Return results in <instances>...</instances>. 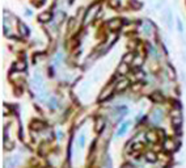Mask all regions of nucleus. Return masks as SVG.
Listing matches in <instances>:
<instances>
[{
  "instance_id": "obj_18",
  "label": "nucleus",
  "mask_w": 186,
  "mask_h": 168,
  "mask_svg": "<svg viewBox=\"0 0 186 168\" xmlns=\"http://www.w3.org/2000/svg\"><path fill=\"white\" fill-rule=\"evenodd\" d=\"M25 68H26V63H24V62H17L15 66V70H18V71L25 70Z\"/></svg>"
},
{
  "instance_id": "obj_14",
  "label": "nucleus",
  "mask_w": 186,
  "mask_h": 168,
  "mask_svg": "<svg viewBox=\"0 0 186 168\" xmlns=\"http://www.w3.org/2000/svg\"><path fill=\"white\" fill-rule=\"evenodd\" d=\"M146 159H147V162H149V163H155V162L157 160L156 154H153V152H148L147 155H146Z\"/></svg>"
},
{
  "instance_id": "obj_6",
  "label": "nucleus",
  "mask_w": 186,
  "mask_h": 168,
  "mask_svg": "<svg viewBox=\"0 0 186 168\" xmlns=\"http://www.w3.org/2000/svg\"><path fill=\"white\" fill-rule=\"evenodd\" d=\"M164 148L167 151H174L177 148V145H176V142L173 141V139H170V138H167L164 141Z\"/></svg>"
},
{
  "instance_id": "obj_2",
  "label": "nucleus",
  "mask_w": 186,
  "mask_h": 168,
  "mask_svg": "<svg viewBox=\"0 0 186 168\" xmlns=\"http://www.w3.org/2000/svg\"><path fill=\"white\" fill-rule=\"evenodd\" d=\"M98 9H100V5H98V4H93L92 7L88 9V12L85 13V17H84V24H89V22H91L93 19L96 17Z\"/></svg>"
},
{
  "instance_id": "obj_27",
  "label": "nucleus",
  "mask_w": 186,
  "mask_h": 168,
  "mask_svg": "<svg viewBox=\"0 0 186 168\" xmlns=\"http://www.w3.org/2000/svg\"><path fill=\"white\" fill-rule=\"evenodd\" d=\"M142 147H143L142 143H136V145H134V146H132V150H140Z\"/></svg>"
},
{
  "instance_id": "obj_24",
  "label": "nucleus",
  "mask_w": 186,
  "mask_h": 168,
  "mask_svg": "<svg viewBox=\"0 0 186 168\" xmlns=\"http://www.w3.org/2000/svg\"><path fill=\"white\" fill-rule=\"evenodd\" d=\"M13 146H15V145H13L12 142L5 141V147H7V150H11V148H13Z\"/></svg>"
},
{
  "instance_id": "obj_11",
  "label": "nucleus",
  "mask_w": 186,
  "mask_h": 168,
  "mask_svg": "<svg viewBox=\"0 0 186 168\" xmlns=\"http://www.w3.org/2000/svg\"><path fill=\"white\" fill-rule=\"evenodd\" d=\"M18 30H20V34L24 36V37H26L29 34V29H28V26L24 22H18Z\"/></svg>"
},
{
  "instance_id": "obj_1",
  "label": "nucleus",
  "mask_w": 186,
  "mask_h": 168,
  "mask_svg": "<svg viewBox=\"0 0 186 168\" xmlns=\"http://www.w3.org/2000/svg\"><path fill=\"white\" fill-rule=\"evenodd\" d=\"M170 118H172V124L176 129H178L182 124V114H181V110L180 108H176L172 110V114H170Z\"/></svg>"
},
{
  "instance_id": "obj_12",
  "label": "nucleus",
  "mask_w": 186,
  "mask_h": 168,
  "mask_svg": "<svg viewBox=\"0 0 186 168\" xmlns=\"http://www.w3.org/2000/svg\"><path fill=\"white\" fill-rule=\"evenodd\" d=\"M151 100L155 103H161L164 100V96L161 93H159V92H155L153 95H151Z\"/></svg>"
},
{
  "instance_id": "obj_8",
  "label": "nucleus",
  "mask_w": 186,
  "mask_h": 168,
  "mask_svg": "<svg viewBox=\"0 0 186 168\" xmlns=\"http://www.w3.org/2000/svg\"><path fill=\"white\" fill-rule=\"evenodd\" d=\"M127 87H128V80L127 79H122V80H119V82L115 84V91L122 92V91H125Z\"/></svg>"
},
{
  "instance_id": "obj_15",
  "label": "nucleus",
  "mask_w": 186,
  "mask_h": 168,
  "mask_svg": "<svg viewBox=\"0 0 186 168\" xmlns=\"http://www.w3.org/2000/svg\"><path fill=\"white\" fill-rule=\"evenodd\" d=\"M118 71H119V74H122V75H125L126 72L128 71V67H127V63H125V62H122V64H121V67L118 68Z\"/></svg>"
},
{
  "instance_id": "obj_3",
  "label": "nucleus",
  "mask_w": 186,
  "mask_h": 168,
  "mask_svg": "<svg viewBox=\"0 0 186 168\" xmlns=\"http://www.w3.org/2000/svg\"><path fill=\"white\" fill-rule=\"evenodd\" d=\"M20 163H21L20 156H11V158H7L4 160V168H15Z\"/></svg>"
},
{
  "instance_id": "obj_7",
  "label": "nucleus",
  "mask_w": 186,
  "mask_h": 168,
  "mask_svg": "<svg viewBox=\"0 0 186 168\" xmlns=\"http://www.w3.org/2000/svg\"><path fill=\"white\" fill-rule=\"evenodd\" d=\"M108 26H109L110 30H118L121 26H122V21L118 20V19H113V20L109 21Z\"/></svg>"
},
{
  "instance_id": "obj_29",
  "label": "nucleus",
  "mask_w": 186,
  "mask_h": 168,
  "mask_svg": "<svg viewBox=\"0 0 186 168\" xmlns=\"http://www.w3.org/2000/svg\"><path fill=\"white\" fill-rule=\"evenodd\" d=\"M122 168H132V167L128 163H126V164H123V166H122Z\"/></svg>"
},
{
  "instance_id": "obj_30",
  "label": "nucleus",
  "mask_w": 186,
  "mask_h": 168,
  "mask_svg": "<svg viewBox=\"0 0 186 168\" xmlns=\"http://www.w3.org/2000/svg\"><path fill=\"white\" fill-rule=\"evenodd\" d=\"M49 168H53V167H49Z\"/></svg>"
},
{
  "instance_id": "obj_4",
  "label": "nucleus",
  "mask_w": 186,
  "mask_h": 168,
  "mask_svg": "<svg viewBox=\"0 0 186 168\" xmlns=\"http://www.w3.org/2000/svg\"><path fill=\"white\" fill-rule=\"evenodd\" d=\"M151 120L153 124H160L163 120V110L161 109H155L153 113L151 114Z\"/></svg>"
},
{
  "instance_id": "obj_5",
  "label": "nucleus",
  "mask_w": 186,
  "mask_h": 168,
  "mask_svg": "<svg viewBox=\"0 0 186 168\" xmlns=\"http://www.w3.org/2000/svg\"><path fill=\"white\" fill-rule=\"evenodd\" d=\"M114 88H115V84H111L110 87H106V88L102 91V93H101V96H100V99H98V100H100V101H104L105 99H108Z\"/></svg>"
},
{
  "instance_id": "obj_20",
  "label": "nucleus",
  "mask_w": 186,
  "mask_h": 168,
  "mask_svg": "<svg viewBox=\"0 0 186 168\" xmlns=\"http://www.w3.org/2000/svg\"><path fill=\"white\" fill-rule=\"evenodd\" d=\"M33 129H37V130H39V129H43L45 127V124L43 122H33Z\"/></svg>"
},
{
  "instance_id": "obj_26",
  "label": "nucleus",
  "mask_w": 186,
  "mask_h": 168,
  "mask_svg": "<svg viewBox=\"0 0 186 168\" xmlns=\"http://www.w3.org/2000/svg\"><path fill=\"white\" fill-rule=\"evenodd\" d=\"M130 4H131V5H134L135 8H140V5H142V4H139V3H136V1H135V0H131V1H130Z\"/></svg>"
},
{
  "instance_id": "obj_19",
  "label": "nucleus",
  "mask_w": 186,
  "mask_h": 168,
  "mask_svg": "<svg viewBox=\"0 0 186 168\" xmlns=\"http://www.w3.org/2000/svg\"><path fill=\"white\" fill-rule=\"evenodd\" d=\"M132 61H134V55L130 54V53H128V54H126L125 57H123V62H125V63L132 62Z\"/></svg>"
},
{
  "instance_id": "obj_10",
  "label": "nucleus",
  "mask_w": 186,
  "mask_h": 168,
  "mask_svg": "<svg viewBox=\"0 0 186 168\" xmlns=\"http://www.w3.org/2000/svg\"><path fill=\"white\" fill-rule=\"evenodd\" d=\"M51 19H53V15L50 12H43L38 16V20L41 22H49V21H51Z\"/></svg>"
},
{
  "instance_id": "obj_22",
  "label": "nucleus",
  "mask_w": 186,
  "mask_h": 168,
  "mask_svg": "<svg viewBox=\"0 0 186 168\" xmlns=\"http://www.w3.org/2000/svg\"><path fill=\"white\" fill-rule=\"evenodd\" d=\"M147 139H148V141H151V142H156L157 141V138L155 137L153 133H147Z\"/></svg>"
},
{
  "instance_id": "obj_21",
  "label": "nucleus",
  "mask_w": 186,
  "mask_h": 168,
  "mask_svg": "<svg viewBox=\"0 0 186 168\" xmlns=\"http://www.w3.org/2000/svg\"><path fill=\"white\" fill-rule=\"evenodd\" d=\"M165 15H167V22H168V26H170V21H172V12H170L169 9H167Z\"/></svg>"
},
{
  "instance_id": "obj_28",
  "label": "nucleus",
  "mask_w": 186,
  "mask_h": 168,
  "mask_svg": "<svg viewBox=\"0 0 186 168\" xmlns=\"http://www.w3.org/2000/svg\"><path fill=\"white\" fill-rule=\"evenodd\" d=\"M84 142H85V135H80V146L84 147Z\"/></svg>"
},
{
  "instance_id": "obj_13",
  "label": "nucleus",
  "mask_w": 186,
  "mask_h": 168,
  "mask_svg": "<svg viewBox=\"0 0 186 168\" xmlns=\"http://www.w3.org/2000/svg\"><path fill=\"white\" fill-rule=\"evenodd\" d=\"M104 125H105V122H104L102 118H100L97 122H96V131H98V133H101L104 129Z\"/></svg>"
},
{
  "instance_id": "obj_16",
  "label": "nucleus",
  "mask_w": 186,
  "mask_h": 168,
  "mask_svg": "<svg viewBox=\"0 0 186 168\" xmlns=\"http://www.w3.org/2000/svg\"><path fill=\"white\" fill-rule=\"evenodd\" d=\"M151 30H152V25L149 24V22H146L144 24V34L149 36L151 34Z\"/></svg>"
},
{
  "instance_id": "obj_25",
  "label": "nucleus",
  "mask_w": 186,
  "mask_h": 168,
  "mask_svg": "<svg viewBox=\"0 0 186 168\" xmlns=\"http://www.w3.org/2000/svg\"><path fill=\"white\" fill-rule=\"evenodd\" d=\"M143 62V59L140 58V59H135V61H132V63H134V66H140Z\"/></svg>"
},
{
  "instance_id": "obj_23",
  "label": "nucleus",
  "mask_w": 186,
  "mask_h": 168,
  "mask_svg": "<svg viewBox=\"0 0 186 168\" xmlns=\"http://www.w3.org/2000/svg\"><path fill=\"white\" fill-rule=\"evenodd\" d=\"M177 26H178V32L180 33L184 32V28H182V24H181V20H180V19L177 20Z\"/></svg>"
},
{
  "instance_id": "obj_9",
  "label": "nucleus",
  "mask_w": 186,
  "mask_h": 168,
  "mask_svg": "<svg viewBox=\"0 0 186 168\" xmlns=\"http://www.w3.org/2000/svg\"><path fill=\"white\" fill-rule=\"evenodd\" d=\"M128 126H130V121H125L122 125L119 126V129H118V131H117V137H122L123 134L127 131V129H128Z\"/></svg>"
},
{
  "instance_id": "obj_17",
  "label": "nucleus",
  "mask_w": 186,
  "mask_h": 168,
  "mask_svg": "<svg viewBox=\"0 0 186 168\" xmlns=\"http://www.w3.org/2000/svg\"><path fill=\"white\" fill-rule=\"evenodd\" d=\"M49 104H50V108H53V109L58 108V100H56V97H51Z\"/></svg>"
}]
</instances>
